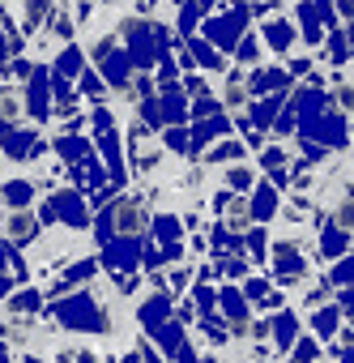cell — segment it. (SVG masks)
I'll use <instances>...</instances> for the list:
<instances>
[{
	"instance_id": "1",
	"label": "cell",
	"mask_w": 354,
	"mask_h": 363,
	"mask_svg": "<svg viewBox=\"0 0 354 363\" xmlns=\"http://www.w3.org/2000/svg\"><path fill=\"white\" fill-rule=\"evenodd\" d=\"M145 223H149L145 201L124 197V201H115V206H111V231H115V235H141V231H145Z\"/></svg>"
},
{
	"instance_id": "2",
	"label": "cell",
	"mask_w": 354,
	"mask_h": 363,
	"mask_svg": "<svg viewBox=\"0 0 354 363\" xmlns=\"http://www.w3.org/2000/svg\"><path fill=\"white\" fill-rule=\"evenodd\" d=\"M35 231H39V223H35V214H30V210H13V214L5 218V235H9L13 244H30V240H35Z\"/></svg>"
},
{
	"instance_id": "3",
	"label": "cell",
	"mask_w": 354,
	"mask_h": 363,
	"mask_svg": "<svg viewBox=\"0 0 354 363\" xmlns=\"http://www.w3.org/2000/svg\"><path fill=\"white\" fill-rule=\"evenodd\" d=\"M47 18V0H26V30H39Z\"/></svg>"
},
{
	"instance_id": "4",
	"label": "cell",
	"mask_w": 354,
	"mask_h": 363,
	"mask_svg": "<svg viewBox=\"0 0 354 363\" xmlns=\"http://www.w3.org/2000/svg\"><path fill=\"white\" fill-rule=\"evenodd\" d=\"M269 48H290V26L286 22H269Z\"/></svg>"
},
{
	"instance_id": "5",
	"label": "cell",
	"mask_w": 354,
	"mask_h": 363,
	"mask_svg": "<svg viewBox=\"0 0 354 363\" xmlns=\"http://www.w3.org/2000/svg\"><path fill=\"white\" fill-rule=\"evenodd\" d=\"M227 107H231V111H239V107H244V77H239V73L227 82Z\"/></svg>"
},
{
	"instance_id": "6",
	"label": "cell",
	"mask_w": 354,
	"mask_h": 363,
	"mask_svg": "<svg viewBox=\"0 0 354 363\" xmlns=\"http://www.w3.org/2000/svg\"><path fill=\"white\" fill-rule=\"evenodd\" d=\"M227 218H231V227H235V231H244V227H248V206H244V201H231Z\"/></svg>"
},
{
	"instance_id": "7",
	"label": "cell",
	"mask_w": 354,
	"mask_h": 363,
	"mask_svg": "<svg viewBox=\"0 0 354 363\" xmlns=\"http://www.w3.org/2000/svg\"><path fill=\"white\" fill-rule=\"evenodd\" d=\"M337 103H341L346 111H354V86H346V82H337Z\"/></svg>"
},
{
	"instance_id": "8",
	"label": "cell",
	"mask_w": 354,
	"mask_h": 363,
	"mask_svg": "<svg viewBox=\"0 0 354 363\" xmlns=\"http://www.w3.org/2000/svg\"><path fill=\"white\" fill-rule=\"evenodd\" d=\"M111 5H124V0H111Z\"/></svg>"
}]
</instances>
